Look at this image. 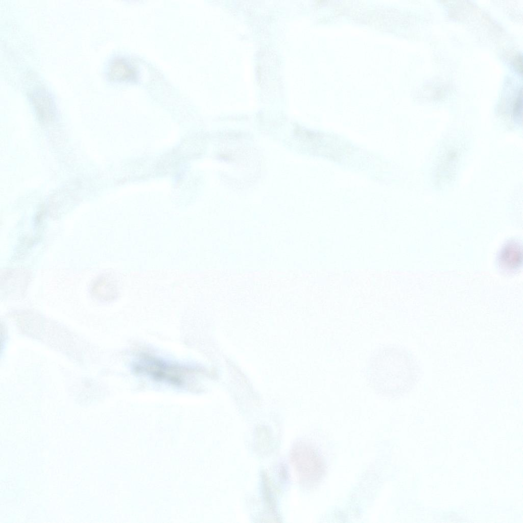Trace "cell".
<instances>
[{"mask_svg":"<svg viewBox=\"0 0 523 523\" xmlns=\"http://www.w3.org/2000/svg\"><path fill=\"white\" fill-rule=\"evenodd\" d=\"M421 368L415 355L396 343L382 344L370 353L366 367L367 379L378 396L399 398L418 383Z\"/></svg>","mask_w":523,"mask_h":523,"instance_id":"1","label":"cell"},{"mask_svg":"<svg viewBox=\"0 0 523 523\" xmlns=\"http://www.w3.org/2000/svg\"><path fill=\"white\" fill-rule=\"evenodd\" d=\"M295 449L292 458L302 482L307 486L317 485L325 472L323 460L315 449L305 444L297 446Z\"/></svg>","mask_w":523,"mask_h":523,"instance_id":"2","label":"cell"},{"mask_svg":"<svg viewBox=\"0 0 523 523\" xmlns=\"http://www.w3.org/2000/svg\"><path fill=\"white\" fill-rule=\"evenodd\" d=\"M137 370L154 378L174 385H183L191 373L183 367L175 365L149 355L142 356L136 366Z\"/></svg>","mask_w":523,"mask_h":523,"instance_id":"3","label":"cell"},{"mask_svg":"<svg viewBox=\"0 0 523 523\" xmlns=\"http://www.w3.org/2000/svg\"><path fill=\"white\" fill-rule=\"evenodd\" d=\"M498 261L503 268L513 270L521 264L522 250L517 242L511 241L504 246L498 257Z\"/></svg>","mask_w":523,"mask_h":523,"instance_id":"4","label":"cell"},{"mask_svg":"<svg viewBox=\"0 0 523 523\" xmlns=\"http://www.w3.org/2000/svg\"><path fill=\"white\" fill-rule=\"evenodd\" d=\"M92 291L100 299L105 301L115 299L118 290L116 281L110 276H103L96 281Z\"/></svg>","mask_w":523,"mask_h":523,"instance_id":"5","label":"cell"},{"mask_svg":"<svg viewBox=\"0 0 523 523\" xmlns=\"http://www.w3.org/2000/svg\"><path fill=\"white\" fill-rule=\"evenodd\" d=\"M108 76L112 80H125L134 78L135 71L126 60L116 58L112 61L109 66Z\"/></svg>","mask_w":523,"mask_h":523,"instance_id":"6","label":"cell"},{"mask_svg":"<svg viewBox=\"0 0 523 523\" xmlns=\"http://www.w3.org/2000/svg\"><path fill=\"white\" fill-rule=\"evenodd\" d=\"M30 96L40 116L50 114L52 110V102L44 88H35L31 92Z\"/></svg>","mask_w":523,"mask_h":523,"instance_id":"7","label":"cell"},{"mask_svg":"<svg viewBox=\"0 0 523 523\" xmlns=\"http://www.w3.org/2000/svg\"><path fill=\"white\" fill-rule=\"evenodd\" d=\"M522 98V90L520 89L514 104L513 113L515 117L519 118L521 116Z\"/></svg>","mask_w":523,"mask_h":523,"instance_id":"8","label":"cell"},{"mask_svg":"<svg viewBox=\"0 0 523 523\" xmlns=\"http://www.w3.org/2000/svg\"><path fill=\"white\" fill-rule=\"evenodd\" d=\"M514 65L520 74L522 73V56L518 55L514 60Z\"/></svg>","mask_w":523,"mask_h":523,"instance_id":"9","label":"cell"}]
</instances>
